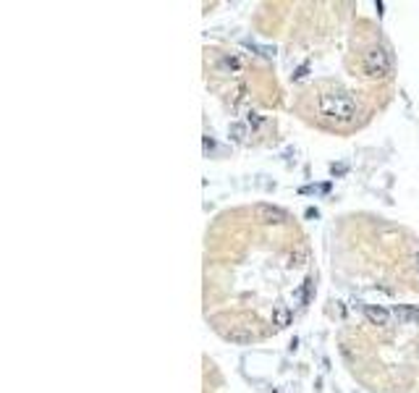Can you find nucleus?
Segmentation results:
<instances>
[{"mask_svg":"<svg viewBox=\"0 0 419 393\" xmlns=\"http://www.w3.org/2000/svg\"><path fill=\"white\" fill-rule=\"evenodd\" d=\"M320 108L325 115H330V118H338V121H354L356 115V102L351 95L346 92H328V95H322L320 97Z\"/></svg>","mask_w":419,"mask_h":393,"instance_id":"1","label":"nucleus"},{"mask_svg":"<svg viewBox=\"0 0 419 393\" xmlns=\"http://www.w3.org/2000/svg\"><path fill=\"white\" fill-rule=\"evenodd\" d=\"M393 63H391V55H388V50L383 48H369L364 53V71L369 73L372 79H385L388 73H391Z\"/></svg>","mask_w":419,"mask_h":393,"instance_id":"2","label":"nucleus"},{"mask_svg":"<svg viewBox=\"0 0 419 393\" xmlns=\"http://www.w3.org/2000/svg\"><path fill=\"white\" fill-rule=\"evenodd\" d=\"M257 218L262 223H286V213L273 205H257Z\"/></svg>","mask_w":419,"mask_h":393,"instance_id":"3","label":"nucleus"},{"mask_svg":"<svg viewBox=\"0 0 419 393\" xmlns=\"http://www.w3.org/2000/svg\"><path fill=\"white\" fill-rule=\"evenodd\" d=\"M396 317H398V323L403 325H419V309L411 307V304H398L396 309Z\"/></svg>","mask_w":419,"mask_h":393,"instance_id":"4","label":"nucleus"},{"mask_svg":"<svg viewBox=\"0 0 419 393\" xmlns=\"http://www.w3.org/2000/svg\"><path fill=\"white\" fill-rule=\"evenodd\" d=\"M364 315H367V320L372 325H388V320H391V312L383 309V307H375V304H369L364 309Z\"/></svg>","mask_w":419,"mask_h":393,"instance_id":"5","label":"nucleus"},{"mask_svg":"<svg viewBox=\"0 0 419 393\" xmlns=\"http://www.w3.org/2000/svg\"><path fill=\"white\" fill-rule=\"evenodd\" d=\"M273 325H278V328L291 325V309H288L286 304H278V307L273 309Z\"/></svg>","mask_w":419,"mask_h":393,"instance_id":"6","label":"nucleus"},{"mask_svg":"<svg viewBox=\"0 0 419 393\" xmlns=\"http://www.w3.org/2000/svg\"><path fill=\"white\" fill-rule=\"evenodd\" d=\"M225 338L228 341H234V343H252V333H249V330H244V328H234V330H228V333H225Z\"/></svg>","mask_w":419,"mask_h":393,"instance_id":"7","label":"nucleus"},{"mask_svg":"<svg viewBox=\"0 0 419 393\" xmlns=\"http://www.w3.org/2000/svg\"><path fill=\"white\" fill-rule=\"evenodd\" d=\"M228 134H231V139H234V142H244L246 139V126L244 124H231Z\"/></svg>","mask_w":419,"mask_h":393,"instance_id":"8","label":"nucleus"},{"mask_svg":"<svg viewBox=\"0 0 419 393\" xmlns=\"http://www.w3.org/2000/svg\"><path fill=\"white\" fill-rule=\"evenodd\" d=\"M212 149H215V142L210 137H205V152H212Z\"/></svg>","mask_w":419,"mask_h":393,"instance_id":"9","label":"nucleus"},{"mask_svg":"<svg viewBox=\"0 0 419 393\" xmlns=\"http://www.w3.org/2000/svg\"><path fill=\"white\" fill-rule=\"evenodd\" d=\"M317 215H320V213H317L315 207H309V210H307V218H317Z\"/></svg>","mask_w":419,"mask_h":393,"instance_id":"10","label":"nucleus"},{"mask_svg":"<svg viewBox=\"0 0 419 393\" xmlns=\"http://www.w3.org/2000/svg\"><path fill=\"white\" fill-rule=\"evenodd\" d=\"M414 265H416V270H419V249L414 252Z\"/></svg>","mask_w":419,"mask_h":393,"instance_id":"11","label":"nucleus"}]
</instances>
